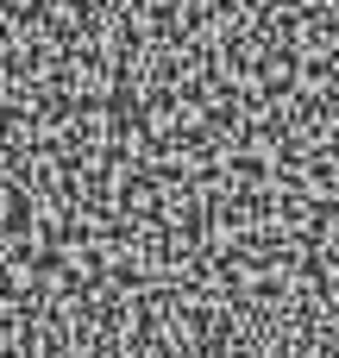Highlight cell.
<instances>
[{
  "label": "cell",
  "mask_w": 339,
  "mask_h": 358,
  "mask_svg": "<svg viewBox=\"0 0 339 358\" xmlns=\"http://www.w3.org/2000/svg\"><path fill=\"white\" fill-rule=\"evenodd\" d=\"M226 176H233L239 189H264V182H271V164H264L258 151H233V157H226Z\"/></svg>",
  "instance_id": "1"
}]
</instances>
